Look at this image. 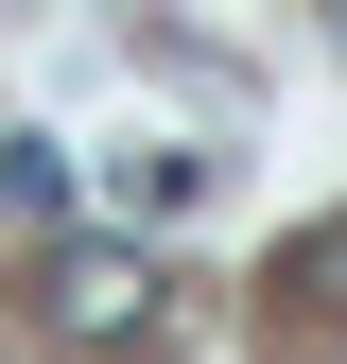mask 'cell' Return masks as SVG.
<instances>
[{
    "instance_id": "cell-3",
    "label": "cell",
    "mask_w": 347,
    "mask_h": 364,
    "mask_svg": "<svg viewBox=\"0 0 347 364\" xmlns=\"http://www.w3.org/2000/svg\"><path fill=\"white\" fill-rule=\"evenodd\" d=\"M330 53H347V0H330Z\"/></svg>"
},
{
    "instance_id": "cell-2",
    "label": "cell",
    "mask_w": 347,
    "mask_h": 364,
    "mask_svg": "<svg viewBox=\"0 0 347 364\" xmlns=\"http://www.w3.org/2000/svg\"><path fill=\"white\" fill-rule=\"evenodd\" d=\"M105 191L139 208V225H191V208H208V156H191V139H139V156H105Z\"/></svg>"
},
{
    "instance_id": "cell-1",
    "label": "cell",
    "mask_w": 347,
    "mask_h": 364,
    "mask_svg": "<svg viewBox=\"0 0 347 364\" xmlns=\"http://www.w3.org/2000/svg\"><path fill=\"white\" fill-rule=\"evenodd\" d=\"M53 330H70V347H156V330H174V278H156L139 243H70V260H53Z\"/></svg>"
}]
</instances>
